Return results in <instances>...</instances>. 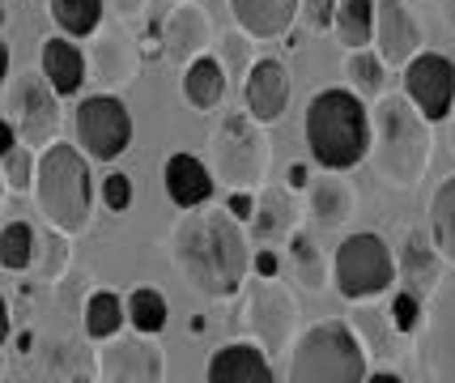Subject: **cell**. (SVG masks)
I'll list each match as a JSON object with an SVG mask.
<instances>
[{
    "label": "cell",
    "instance_id": "obj_43",
    "mask_svg": "<svg viewBox=\"0 0 455 383\" xmlns=\"http://www.w3.org/2000/svg\"><path fill=\"white\" fill-rule=\"evenodd\" d=\"M285 183H290V192H307V183H311V171H307L302 162H294V166L285 171Z\"/></svg>",
    "mask_w": 455,
    "mask_h": 383
},
{
    "label": "cell",
    "instance_id": "obj_8",
    "mask_svg": "<svg viewBox=\"0 0 455 383\" xmlns=\"http://www.w3.org/2000/svg\"><path fill=\"white\" fill-rule=\"evenodd\" d=\"M417 371L426 383H455V268L430 285L417 323Z\"/></svg>",
    "mask_w": 455,
    "mask_h": 383
},
{
    "label": "cell",
    "instance_id": "obj_40",
    "mask_svg": "<svg viewBox=\"0 0 455 383\" xmlns=\"http://www.w3.org/2000/svg\"><path fill=\"white\" fill-rule=\"evenodd\" d=\"M221 209H226L235 222H251V213H256V192H230Z\"/></svg>",
    "mask_w": 455,
    "mask_h": 383
},
{
    "label": "cell",
    "instance_id": "obj_18",
    "mask_svg": "<svg viewBox=\"0 0 455 383\" xmlns=\"http://www.w3.org/2000/svg\"><path fill=\"white\" fill-rule=\"evenodd\" d=\"M162 183H166V196H171L179 209H200V204L213 201V192H218L209 166H204L196 154H171L166 166H162Z\"/></svg>",
    "mask_w": 455,
    "mask_h": 383
},
{
    "label": "cell",
    "instance_id": "obj_36",
    "mask_svg": "<svg viewBox=\"0 0 455 383\" xmlns=\"http://www.w3.org/2000/svg\"><path fill=\"white\" fill-rule=\"evenodd\" d=\"M387 323L396 328L400 337L417 332V323H421V299H417L413 290H400L396 299H392V315H387Z\"/></svg>",
    "mask_w": 455,
    "mask_h": 383
},
{
    "label": "cell",
    "instance_id": "obj_3",
    "mask_svg": "<svg viewBox=\"0 0 455 383\" xmlns=\"http://www.w3.org/2000/svg\"><path fill=\"white\" fill-rule=\"evenodd\" d=\"M302 137L323 171H349L371 149V111L354 90H319L307 102Z\"/></svg>",
    "mask_w": 455,
    "mask_h": 383
},
{
    "label": "cell",
    "instance_id": "obj_19",
    "mask_svg": "<svg viewBox=\"0 0 455 383\" xmlns=\"http://www.w3.org/2000/svg\"><path fill=\"white\" fill-rule=\"evenodd\" d=\"M230 13L247 39H281L298 21V0H230Z\"/></svg>",
    "mask_w": 455,
    "mask_h": 383
},
{
    "label": "cell",
    "instance_id": "obj_42",
    "mask_svg": "<svg viewBox=\"0 0 455 383\" xmlns=\"http://www.w3.org/2000/svg\"><path fill=\"white\" fill-rule=\"evenodd\" d=\"M102 4H111L116 18H124V21H137L145 13V0H102Z\"/></svg>",
    "mask_w": 455,
    "mask_h": 383
},
{
    "label": "cell",
    "instance_id": "obj_25",
    "mask_svg": "<svg viewBox=\"0 0 455 383\" xmlns=\"http://www.w3.org/2000/svg\"><path fill=\"white\" fill-rule=\"evenodd\" d=\"M183 99L196 111H213L226 99V73H221L218 56H196V60L183 64Z\"/></svg>",
    "mask_w": 455,
    "mask_h": 383
},
{
    "label": "cell",
    "instance_id": "obj_21",
    "mask_svg": "<svg viewBox=\"0 0 455 383\" xmlns=\"http://www.w3.org/2000/svg\"><path fill=\"white\" fill-rule=\"evenodd\" d=\"M43 81L56 90L60 99H73L81 90V81H85V56H81V47L73 39H56L43 43Z\"/></svg>",
    "mask_w": 455,
    "mask_h": 383
},
{
    "label": "cell",
    "instance_id": "obj_1",
    "mask_svg": "<svg viewBox=\"0 0 455 383\" xmlns=\"http://www.w3.org/2000/svg\"><path fill=\"white\" fill-rule=\"evenodd\" d=\"M171 256L183 282L209 303L235 299L251 273V243L243 235V222L213 204L188 209V218H179L171 235Z\"/></svg>",
    "mask_w": 455,
    "mask_h": 383
},
{
    "label": "cell",
    "instance_id": "obj_13",
    "mask_svg": "<svg viewBox=\"0 0 455 383\" xmlns=\"http://www.w3.org/2000/svg\"><path fill=\"white\" fill-rule=\"evenodd\" d=\"M404 99L430 124L447 120L455 102V64L438 52H417L413 60L404 64Z\"/></svg>",
    "mask_w": 455,
    "mask_h": 383
},
{
    "label": "cell",
    "instance_id": "obj_41",
    "mask_svg": "<svg viewBox=\"0 0 455 383\" xmlns=\"http://www.w3.org/2000/svg\"><path fill=\"white\" fill-rule=\"evenodd\" d=\"M251 273H259L264 282H268V277H277V273H281V256L273 251V247H264V251H251Z\"/></svg>",
    "mask_w": 455,
    "mask_h": 383
},
{
    "label": "cell",
    "instance_id": "obj_29",
    "mask_svg": "<svg viewBox=\"0 0 455 383\" xmlns=\"http://www.w3.org/2000/svg\"><path fill=\"white\" fill-rule=\"evenodd\" d=\"M349 328H354L357 345L366 349V358H396V337H392L396 328H387V315L357 307L349 315Z\"/></svg>",
    "mask_w": 455,
    "mask_h": 383
},
{
    "label": "cell",
    "instance_id": "obj_30",
    "mask_svg": "<svg viewBox=\"0 0 455 383\" xmlns=\"http://www.w3.org/2000/svg\"><path fill=\"white\" fill-rule=\"evenodd\" d=\"M345 77L354 85V94L362 102L371 99L375 102L383 94V85H387V64L379 60L375 52H366V47H354L349 56H345Z\"/></svg>",
    "mask_w": 455,
    "mask_h": 383
},
{
    "label": "cell",
    "instance_id": "obj_37",
    "mask_svg": "<svg viewBox=\"0 0 455 383\" xmlns=\"http://www.w3.org/2000/svg\"><path fill=\"white\" fill-rule=\"evenodd\" d=\"M102 204H107L111 213H124V209L132 204V180H128L124 171H111V175L102 180Z\"/></svg>",
    "mask_w": 455,
    "mask_h": 383
},
{
    "label": "cell",
    "instance_id": "obj_12",
    "mask_svg": "<svg viewBox=\"0 0 455 383\" xmlns=\"http://www.w3.org/2000/svg\"><path fill=\"white\" fill-rule=\"evenodd\" d=\"M77 141L90 158L116 162L132 145V116L116 94H90L77 107Z\"/></svg>",
    "mask_w": 455,
    "mask_h": 383
},
{
    "label": "cell",
    "instance_id": "obj_38",
    "mask_svg": "<svg viewBox=\"0 0 455 383\" xmlns=\"http://www.w3.org/2000/svg\"><path fill=\"white\" fill-rule=\"evenodd\" d=\"M332 13H337V0H298V18L307 30H332Z\"/></svg>",
    "mask_w": 455,
    "mask_h": 383
},
{
    "label": "cell",
    "instance_id": "obj_31",
    "mask_svg": "<svg viewBox=\"0 0 455 383\" xmlns=\"http://www.w3.org/2000/svg\"><path fill=\"white\" fill-rule=\"evenodd\" d=\"M332 26L345 47H366L375 35V0H337Z\"/></svg>",
    "mask_w": 455,
    "mask_h": 383
},
{
    "label": "cell",
    "instance_id": "obj_34",
    "mask_svg": "<svg viewBox=\"0 0 455 383\" xmlns=\"http://www.w3.org/2000/svg\"><path fill=\"white\" fill-rule=\"evenodd\" d=\"M251 39L243 35V30H230V35H221V47H218V64L226 81H243L247 77V68H251Z\"/></svg>",
    "mask_w": 455,
    "mask_h": 383
},
{
    "label": "cell",
    "instance_id": "obj_15",
    "mask_svg": "<svg viewBox=\"0 0 455 383\" xmlns=\"http://www.w3.org/2000/svg\"><path fill=\"white\" fill-rule=\"evenodd\" d=\"M243 102L256 124H277L290 107V68L277 56L251 60L247 77H243Z\"/></svg>",
    "mask_w": 455,
    "mask_h": 383
},
{
    "label": "cell",
    "instance_id": "obj_48",
    "mask_svg": "<svg viewBox=\"0 0 455 383\" xmlns=\"http://www.w3.org/2000/svg\"><path fill=\"white\" fill-rule=\"evenodd\" d=\"M362 383H404V379L392 375V371H379V375H371V379H362Z\"/></svg>",
    "mask_w": 455,
    "mask_h": 383
},
{
    "label": "cell",
    "instance_id": "obj_23",
    "mask_svg": "<svg viewBox=\"0 0 455 383\" xmlns=\"http://www.w3.org/2000/svg\"><path fill=\"white\" fill-rule=\"evenodd\" d=\"M404 273V285L409 290H430V285L443 277V260H438V251H435V243H430V230H409L404 235V247H400V256H396V277Z\"/></svg>",
    "mask_w": 455,
    "mask_h": 383
},
{
    "label": "cell",
    "instance_id": "obj_52",
    "mask_svg": "<svg viewBox=\"0 0 455 383\" xmlns=\"http://www.w3.org/2000/svg\"><path fill=\"white\" fill-rule=\"evenodd\" d=\"M4 18H9V13H4V9H0V26H4Z\"/></svg>",
    "mask_w": 455,
    "mask_h": 383
},
{
    "label": "cell",
    "instance_id": "obj_20",
    "mask_svg": "<svg viewBox=\"0 0 455 383\" xmlns=\"http://www.w3.org/2000/svg\"><path fill=\"white\" fill-rule=\"evenodd\" d=\"M285 264H290V277L307 294H323L332 285V260H328V251L307 230H298V226L285 235Z\"/></svg>",
    "mask_w": 455,
    "mask_h": 383
},
{
    "label": "cell",
    "instance_id": "obj_47",
    "mask_svg": "<svg viewBox=\"0 0 455 383\" xmlns=\"http://www.w3.org/2000/svg\"><path fill=\"white\" fill-rule=\"evenodd\" d=\"M4 77H9V43L0 39V85H4Z\"/></svg>",
    "mask_w": 455,
    "mask_h": 383
},
{
    "label": "cell",
    "instance_id": "obj_11",
    "mask_svg": "<svg viewBox=\"0 0 455 383\" xmlns=\"http://www.w3.org/2000/svg\"><path fill=\"white\" fill-rule=\"evenodd\" d=\"M94 375H99V383H162L166 379V354L145 332H132V337L116 332L94 354Z\"/></svg>",
    "mask_w": 455,
    "mask_h": 383
},
{
    "label": "cell",
    "instance_id": "obj_39",
    "mask_svg": "<svg viewBox=\"0 0 455 383\" xmlns=\"http://www.w3.org/2000/svg\"><path fill=\"white\" fill-rule=\"evenodd\" d=\"M47 264H43V277H60L64 273V264H68V235H60V230H52L47 235Z\"/></svg>",
    "mask_w": 455,
    "mask_h": 383
},
{
    "label": "cell",
    "instance_id": "obj_22",
    "mask_svg": "<svg viewBox=\"0 0 455 383\" xmlns=\"http://www.w3.org/2000/svg\"><path fill=\"white\" fill-rule=\"evenodd\" d=\"M307 204L319 226H345L357 213V192L354 183L337 180V171H328L323 180L307 183Z\"/></svg>",
    "mask_w": 455,
    "mask_h": 383
},
{
    "label": "cell",
    "instance_id": "obj_17",
    "mask_svg": "<svg viewBox=\"0 0 455 383\" xmlns=\"http://www.w3.org/2000/svg\"><path fill=\"white\" fill-rule=\"evenodd\" d=\"M204 383H277L273 379V358L251 341H230L213 349Z\"/></svg>",
    "mask_w": 455,
    "mask_h": 383
},
{
    "label": "cell",
    "instance_id": "obj_33",
    "mask_svg": "<svg viewBox=\"0 0 455 383\" xmlns=\"http://www.w3.org/2000/svg\"><path fill=\"white\" fill-rule=\"evenodd\" d=\"M35 256H39V235L30 222H9L0 230V268L21 273L35 264Z\"/></svg>",
    "mask_w": 455,
    "mask_h": 383
},
{
    "label": "cell",
    "instance_id": "obj_50",
    "mask_svg": "<svg viewBox=\"0 0 455 383\" xmlns=\"http://www.w3.org/2000/svg\"><path fill=\"white\" fill-rule=\"evenodd\" d=\"M4 192H9V188H4V175H0V204H4Z\"/></svg>",
    "mask_w": 455,
    "mask_h": 383
},
{
    "label": "cell",
    "instance_id": "obj_35",
    "mask_svg": "<svg viewBox=\"0 0 455 383\" xmlns=\"http://www.w3.org/2000/svg\"><path fill=\"white\" fill-rule=\"evenodd\" d=\"M4 166H0V175H4V188L9 192H30L35 188V149L30 145H13L9 154H4Z\"/></svg>",
    "mask_w": 455,
    "mask_h": 383
},
{
    "label": "cell",
    "instance_id": "obj_9",
    "mask_svg": "<svg viewBox=\"0 0 455 383\" xmlns=\"http://www.w3.org/2000/svg\"><path fill=\"white\" fill-rule=\"evenodd\" d=\"M238 320L247 328L251 345H259L268 358L273 354H290V345L298 337V303L277 277H268V282L259 277V285H251Z\"/></svg>",
    "mask_w": 455,
    "mask_h": 383
},
{
    "label": "cell",
    "instance_id": "obj_49",
    "mask_svg": "<svg viewBox=\"0 0 455 383\" xmlns=\"http://www.w3.org/2000/svg\"><path fill=\"white\" fill-rule=\"evenodd\" d=\"M447 149L455 154V102H451V116H447Z\"/></svg>",
    "mask_w": 455,
    "mask_h": 383
},
{
    "label": "cell",
    "instance_id": "obj_26",
    "mask_svg": "<svg viewBox=\"0 0 455 383\" xmlns=\"http://www.w3.org/2000/svg\"><path fill=\"white\" fill-rule=\"evenodd\" d=\"M430 243L438 260L455 268V175H447L430 196Z\"/></svg>",
    "mask_w": 455,
    "mask_h": 383
},
{
    "label": "cell",
    "instance_id": "obj_32",
    "mask_svg": "<svg viewBox=\"0 0 455 383\" xmlns=\"http://www.w3.org/2000/svg\"><path fill=\"white\" fill-rule=\"evenodd\" d=\"M124 299L111 294V290H94L90 299H85V337H94V341H107V337H116L119 328H124Z\"/></svg>",
    "mask_w": 455,
    "mask_h": 383
},
{
    "label": "cell",
    "instance_id": "obj_24",
    "mask_svg": "<svg viewBox=\"0 0 455 383\" xmlns=\"http://www.w3.org/2000/svg\"><path fill=\"white\" fill-rule=\"evenodd\" d=\"M294 218L298 209L290 201V192H281V188H264L256 196V213H251V235H256L264 247H273L277 239H285L290 230H294Z\"/></svg>",
    "mask_w": 455,
    "mask_h": 383
},
{
    "label": "cell",
    "instance_id": "obj_2",
    "mask_svg": "<svg viewBox=\"0 0 455 383\" xmlns=\"http://www.w3.org/2000/svg\"><path fill=\"white\" fill-rule=\"evenodd\" d=\"M430 120L404 94H379L371 107V171L392 192H413L430 166Z\"/></svg>",
    "mask_w": 455,
    "mask_h": 383
},
{
    "label": "cell",
    "instance_id": "obj_44",
    "mask_svg": "<svg viewBox=\"0 0 455 383\" xmlns=\"http://www.w3.org/2000/svg\"><path fill=\"white\" fill-rule=\"evenodd\" d=\"M13 145H18V132H13V124L0 120V158H4V154H9Z\"/></svg>",
    "mask_w": 455,
    "mask_h": 383
},
{
    "label": "cell",
    "instance_id": "obj_28",
    "mask_svg": "<svg viewBox=\"0 0 455 383\" xmlns=\"http://www.w3.org/2000/svg\"><path fill=\"white\" fill-rule=\"evenodd\" d=\"M124 320L132 323V332H145V337H158L166 320H171V307L154 285H137L128 299H124Z\"/></svg>",
    "mask_w": 455,
    "mask_h": 383
},
{
    "label": "cell",
    "instance_id": "obj_16",
    "mask_svg": "<svg viewBox=\"0 0 455 383\" xmlns=\"http://www.w3.org/2000/svg\"><path fill=\"white\" fill-rule=\"evenodd\" d=\"M158 39H162L166 60L188 64V60H196V56L209 52V43H213V21H209V13H204L200 4L179 0V9H171V18L162 21Z\"/></svg>",
    "mask_w": 455,
    "mask_h": 383
},
{
    "label": "cell",
    "instance_id": "obj_5",
    "mask_svg": "<svg viewBox=\"0 0 455 383\" xmlns=\"http://www.w3.org/2000/svg\"><path fill=\"white\" fill-rule=\"evenodd\" d=\"M366 349L357 345L349 320H319L302 328L290 345V383H362Z\"/></svg>",
    "mask_w": 455,
    "mask_h": 383
},
{
    "label": "cell",
    "instance_id": "obj_46",
    "mask_svg": "<svg viewBox=\"0 0 455 383\" xmlns=\"http://www.w3.org/2000/svg\"><path fill=\"white\" fill-rule=\"evenodd\" d=\"M9 341V303L0 299V345Z\"/></svg>",
    "mask_w": 455,
    "mask_h": 383
},
{
    "label": "cell",
    "instance_id": "obj_51",
    "mask_svg": "<svg viewBox=\"0 0 455 383\" xmlns=\"http://www.w3.org/2000/svg\"><path fill=\"white\" fill-rule=\"evenodd\" d=\"M4 366H9V363H4V354H0V375H4Z\"/></svg>",
    "mask_w": 455,
    "mask_h": 383
},
{
    "label": "cell",
    "instance_id": "obj_6",
    "mask_svg": "<svg viewBox=\"0 0 455 383\" xmlns=\"http://www.w3.org/2000/svg\"><path fill=\"white\" fill-rule=\"evenodd\" d=\"M209 175L213 183H226L230 192H259L268 180V166H273V149L264 137V124H256L251 116H221L213 137H209Z\"/></svg>",
    "mask_w": 455,
    "mask_h": 383
},
{
    "label": "cell",
    "instance_id": "obj_4",
    "mask_svg": "<svg viewBox=\"0 0 455 383\" xmlns=\"http://www.w3.org/2000/svg\"><path fill=\"white\" fill-rule=\"evenodd\" d=\"M35 201H39V213L47 218V226L68 239L90 226L94 180H90V162L81 149L64 141L43 145L39 162H35Z\"/></svg>",
    "mask_w": 455,
    "mask_h": 383
},
{
    "label": "cell",
    "instance_id": "obj_27",
    "mask_svg": "<svg viewBox=\"0 0 455 383\" xmlns=\"http://www.w3.org/2000/svg\"><path fill=\"white\" fill-rule=\"evenodd\" d=\"M47 13H52L64 39H90V35H99L107 4L102 0H52Z\"/></svg>",
    "mask_w": 455,
    "mask_h": 383
},
{
    "label": "cell",
    "instance_id": "obj_45",
    "mask_svg": "<svg viewBox=\"0 0 455 383\" xmlns=\"http://www.w3.org/2000/svg\"><path fill=\"white\" fill-rule=\"evenodd\" d=\"M438 13H443V21H447V30L455 35V0H435Z\"/></svg>",
    "mask_w": 455,
    "mask_h": 383
},
{
    "label": "cell",
    "instance_id": "obj_7",
    "mask_svg": "<svg viewBox=\"0 0 455 383\" xmlns=\"http://www.w3.org/2000/svg\"><path fill=\"white\" fill-rule=\"evenodd\" d=\"M332 282L349 303H371L396 285V251L371 230H357L337 247Z\"/></svg>",
    "mask_w": 455,
    "mask_h": 383
},
{
    "label": "cell",
    "instance_id": "obj_10",
    "mask_svg": "<svg viewBox=\"0 0 455 383\" xmlns=\"http://www.w3.org/2000/svg\"><path fill=\"white\" fill-rule=\"evenodd\" d=\"M9 116L21 145L43 149L56 141L60 132V94L43 81V73H21L9 90Z\"/></svg>",
    "mask_w": 455,
    "mask_h": 383
},
{
    "label": "cell",
    "instance_id": "obj_14",
    "mask_svg": "<svg viewBox=\"0 0 455 383\" xmlns=\"http://www.w3.org/2000/svg\"><path fill=\"white\" fill-rule=\"evenodd\" d=\"M375 56L392 68H404L421 52V26L404 0H375Z\"/></svg>",
    "mask_w": 455,
    "mask_h": 383
}]
</instances>
